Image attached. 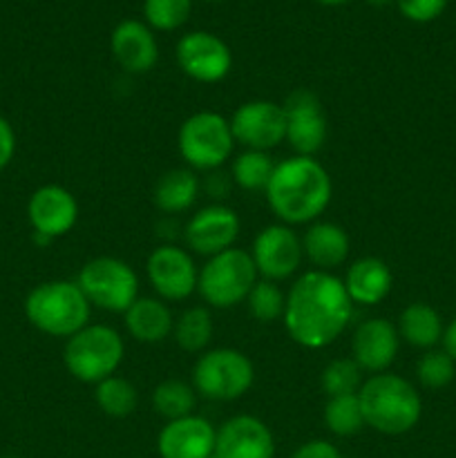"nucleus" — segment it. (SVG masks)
I'll use <instances>...</instances> for the list:
<instances>
[{
    "label": "nucleus",
    "instance_id": "nucleus-13",
    "mask_svg": "<svg viewBox=\"0 0 456 458\" xmlns=\"http://www.w3.org/2000/svg\"><path fill=\"white\" fill-rule=\"evenodd\" d=\"M177 63L197 83H219L232 67L231 47L210 31H190L177 43Z\"/></svg>",
    "mask_w": 456,
    "mask_h": 458
},
{
    "label": "nucleus",
    "instance_id": "nucleus-42",
    "mask_svg": "<svg viewBox=\"0 0 456 458\" xmlns=\"http://www.w3.org/2000/svg\"><path fill=\"white\" fill-rule=\"evenodd\" d=\"M210 458H217V456H215V454H213V456H210Z\"/></svg>",
    "mask_w": 456,
    "mask_h": 458
},
{
    "label": "nucleus",
    "instance_id": "nucleus-33",
    "mask_svg": "<svg viewBox=\"0 0 456 458\" xmlns=\"http://www.w3.org/2000/svg\"><path fill=\"white\" fill-rule=\"evenodd\" d=\"M192 13V0H146L143 16L150 30L174 31L186 25Z\"/></svg>",
    "mask_w": 456,
    "mask_h": 458
},
{
    "label": "nucleus",
    "instance_id": "nucleus-23",
    "mask_svg": "<svg viewBox=\"0 0 456 458\" xmlns=\"http://www.w3.org/2000/svg\"><path fill=\"white\" fill-rule=\"evenodd\" d=\"M123 316L125 329L137 343L156 344L173 334L174 318L168 304L159 298H137Z\"/></svg>",
    "mask_w": 456,
    "mask_h": 458
},
{
    "label": "nucleus",
    "instance_id": "nucleus-6",
    "mask_svg": "<svg viewBox=\"0 0 456 458\" xmlns=\"http://www.w3.org/2000/svg\"><path fill=\"white\" fill-rule=\"evenodd\" d=\"M258 268L244 249H228L213 255L201 267L197 291L204 302L213 309H231L249 298L258 282Z\"/></svg>",
    "mask_w": 456,
    "mask_h": 458
},
{
    "label": "nucleus",
    "instance_id": "nucleus-12",
    "mask_svg": "<svg viewBox=\"0 0 456 458\" xmlns=\"http://www.w3.org/2000/svg\"><path fill=\"white\" fill-rule=\"evenodd\" d=\"M250 258L262 280H286L298 271L302 262V240L286 224H271L255 235Z\"/></svg>",
    "mask_w": 456,
    "mask_h": 458
},
{
    "label": "nucleus",
    "instance_id": "nucleus-28",
    "mask_svg": "<svg viewBox=\"0 0 456 458\" xmlns=\"http://www.w3.org/2000/svg\"><path fill=\"white\" fill-rule=\"evenodd\" d=\"M197 392L192 385L183 380H164L152 389V407L165 420L183 419V416L195 414Z\"/></svg>",
    "mask_w": 456,
    "mask_h": 458
},
{
    "label": "nucleus",
    "instance_id": "nucleus-20",
    "mask_svg": "<svg viewBox=\"0 0 456 458\" xmlns=\"http://www.w3.org/2000/svg\"><path fill=\"white\" fill-rule=\"evenodd\" d=\"M112 56L130 74H146L159 61L155 34L148 25L128 18L114 27L110 38Z\"/></svg>",
    "mask_w": 456,
    "mask_h": 458
},
{
    "label": "nucleus",
    "instance_id": "nucleus-41",
    "mask_svg": "<svg viewBox=\"0 0 456 458\" xmlns=\"http://www.w3.org/2000/svg\"><path fill=\"white\" fill-rule=\"evenodd\" d=\"M208 3H222V0H208Z\"/></svg>",
    "mask_w": 456,
    "mask_h": 458
},
{
    "label": "nucleus",
    "instance_id": "nucleus-15",
    "mask_svg": "<svg viewBox=\"0 0 456 458\" xmlns=\"http://www.w3.org/2000/svg\"><path fill=\"white\" fill-rule=\"evenodd\" d=\"M237 235H240V217L235 210L222 204L197 210L183 228L188 249L206 258L232 249Z\"/></svg>",
    "mask_w": 456,
    "mask_h": 458
},
{
    "label": "nucleus",
    "instance_id": "nucleus-14",
    "mask_svg": "<svg viewBox=\"0 0 456 458\" xmlns=\"http://www.w3.org/2000/svg\"><path fill=\"white\" fill-rule=\"evenodd\" d=\"M286 141L298 155L313 157L326 141V116L320 98L308 89H295L284 103Z\"/></svg>",
    "mask_w": 456,
    "mask_h": 458
},
{
    "label": "nucleus",
    "instance_id": "nucleus-37",
    "mask_svg": "<svg viewBox=\"0 0 456 458\" xmlns=\"http://www.w3.org/2000/svg\"><path fill=\"white\" fill-rule=\"evenodd\" d=\"M16 155V134L12 123L4 116H0V170L7 168Z\"/></svg>",
    "mask_w": 456,
    "mask_h": 458
},
{
    "label": "nucleus",
    "instance_id": "nucleus-38",
    "mask_svg": "<svg viewBox=\"0 0 456 458\" xmlns=\"http://www.w3.org/2000/svg\"><path fill=\"white\" fill-rule=\"evenodd\" d=\"M443 352L456 362V318L445 327V334H443Z\"/></svg>",
    "mask_w": 456,
    "mask_h": 458
},
{
    "label": "nucleus",
    "instance_id": "nucleus-36",
    "mask_svg": "<svg viewBox=\"0 0 456 458\" xmlns=\"http://www.w3.org/2000/svg\"><path fill=\"white\" fill-rule=\"evenodd\" d=\"M291 458H342L338 447L329 441H308L304 445H300L298 450L291 454Z\"/></svg>",
    "mask_w": 456,
    "mask_h": 458
},
{
    "label": "nucleus",
    "instance_id": "nucleus-19",
    "mask_svg": "<svg viewBox=\"0 0 456 458\" xmlns=\"http://www.w3.org/2000/svg\"><path fill=\"white\" fill-rule=\"evenodd\" d=\"M27 215L34 233L56 240L67 235L79 219V204L67 188L47 183L34 191L27 204Z\"/></svg>",
    "mask_w": 456,
    "mask_h": 458
},
{
    "label": "nucleus",
    "instance_id": "nucleus-2",
    "mask_svg": "<svg viewBox=\"0 0 456 458\" xmlns=\"http://www.w3.org/2000/svg\"><path fill=\"white\" fill-rule=\"evenodd\" d=\"M266 201L280 224H313L326 210L334 192L329 173L316 157L295 155L275 165Z\"/></svg>",
    "mask_w": 456,
    "mask_h": 458
},
{
    "label": "nucleus",
    "instance_id": "nucleus-30",
    "mask_svg": "<svg viewBox=\"0 0 456 458\" xmlns=\"http://www.w3.org/2000/svg\"><path fill=\"white\" fill-rule=\"evenodd\" d=\"M325 425L331 434H335V437L349 438L360 434L362 428H367V423L365 416H362L358 394L329 398L325 405Z\"/></svg>",
    "mask_w": 456,
    "mask_h": 458
},
{
    "label": "nucleus",
    "instance_id": "nucleus-9",
    "mask_svg": "<svg viewBox=\"0 0 456 458\" xmlns=\"http://www.w3.org/2000/svg\"><path fill=\"white\" fill-rule=\"evenodd\" d=\"M76 284L92 307L110 313H125L139 298V277L119 258H94L83 264Z\"/></svg>",
    "mask_w": 456,
    "mask_h": 458
},
{
    "label": "nucleus",
    "instance_id": "nucleus-10",
    "mask_svg": "<svg viewBox=\"0 0 456 458\" xmlns=\"http://www.w3.org/2000/svg\"><path fill=\"white\" fill-rule=\"evenodd\" d=\"M231 132L246 150L268 152L286 139L284 106L268 98L241 103L231 116Z\"/></svg>",
    "mask_w": 456,
    "mask_h": 458
},
{
    "label": "nucleus",
    "instance_id": "nucleus-11",
    "mask_svg": "<svg viewBox=\"0 0 456 458\" xmlns=\"http://www.w3.org/2000/svg\"><path fill=\"white\" fill-rule=\"evenodd\" d=\"M148 282L165 302H182L197 291L199 271L188 250L174 244H161L148 255Z\"/></svg>",
    "mask_w": 456,
    "mask_h": 458
},
{
    "label": "nucleus",
    "instance_id": "nucleus-25",
    "mask_svg": "<svg viewBox=\"0 0 456 458\" xmlns=\"http://www.w3.org/2000/svg\"><path fill=\"white\" fill-rule=\"evenodd\" d=\"M199 195V179L190 168H173L159 177L152 191V201L161 213H186Z\"/></svg>",
    "mask_w": 456,
    "mask_h": 458
},
{
    "label": "nucleus",
    "instance_id": "nucleus-8",
    "mask_svg": "<svg viewBox=\"0 0 456 458\" xmlns=\"http://www.w3.org/2000/svg\"><path fill=\"white\" fill-rule=\"evenodd\" d=\"M179 155L195 170L222 168L232 155L231 121L217 112H195L179 128Z\"/></svg>",
    "mask_w": 456,
    "mask_h": 458
},
{
    "label": "nucleus",
    "instance_id": "nucleus-21",
    "mask_svg": "<svg viewBox=\"0 0 456 458\" xmlns=\"http://www.w3.org/2000/svg\"><path fill=\"white\" fill-rule=\"evenodd\" d=\"M342 282L353 304L374 307L392 293L393 276L380 258H360L347 268Z\"/></svg>",
    "mask_w": 456,
    "mask_h": 458
},
{
    "label": "nucleus",
    "instance_id": "nucleus-39",
    "mask_svg": "<svg viewBox=\"0 0 456 458\" xmlns=\"http://www.w3.org/2000/svg\"><path fill=\"white\" fill-rule=\"evenodd\" d=\"M369 4H374V7H384V4H389L392 0H367Z\"/></svg>",
    "mask_w": 456,
    "mask_h": 458
},
{
    "label": "nucleus",
    "instance_id": "nucleus-5",
    "mask_svg": "<svg viewBox=\"0 0 456 458\" xmlns=\"http://www.w3.org/2000/svg\"><path fill=\"white\" fill-rule=\"evenodd\" d=\"M125 356L123 338L116 329L107 325H88L67 338L63 349L65 369L76 380L88 385H98L101 380L116 374Z\"/></svg>",
    "mask_w": 456,
    "mask_h": 458
},
{
    "label": "nucleus",
    "instance_id": "nucleus-4",
    "mask_svg": "<svg viewBox=\"0 0 456 458\" xmlns=\"http://www.w3.org/2000/svg\"><path fill=\"white\" fill-rule=\"evenodd\" d=\"M92 304L76 282L52 280L30 291L25 316L31 327L52 338H72L89 325Z\"/></svg>",
    "mask_w": 456,
    "mask_h": 458
},
{
    "label": "nucleus",
    "instance_id": "nucleus-3",
    "mask_svg": "<svg viewBox=\"0 0 456 458\" xmlns=\"http://www.w3.org/2000/svg\"><path fill=\"white\" fill-rule=\"evenodd\" d=\"M367 428L384 437L411 432L423 416V401L414 385L398 374H374L358 392Z\"/></svg>",
    "mask_w": 456,
    "mask_h": 458
},
{
    "label": "nucleus",
    "instance_id": "nucleus-18",
    "mask_svg": "<svg viewBox=\"0 0 456 458\" xmlns=\"http://www.w3.org/2000/svg\"><path fill=\"white\" fill-rule=\"evenodd\" d=\"M401 347L396 325L384 318H371L360 322L351 338V358L362 371L383 374L393 365Z\"/></svg>",
    "mask_w": 456,
    "mask_h": 458
},
{
    "label": "nucleus",
    "instance_id": "nucleus-17",
    "mask_svg": "<svg viewBox=\"0 0 456 458\" xmlns=\"http://www.w3.org/2000/svg\"><path fill=\"white\" fill-rule=\"evenodd\" d=\"M217 429L204 416H183L168 420L156 437L161 458H210L215 454Z\"/></svg>",
    "mask_w": 456,
    "mask_h": 458
},
{
    "label": "nucleus",
    "instance_id": "nucleus-35",
    "mask_svg": "<svg viewBox=\"0 0 456 458\" xmlns=\"http://www.w3.org/2000/svg\"><path fill=\"white\" fill-rule=\"evenodd\" d=\"M398 12L411 22H432L445 12L447 0H396Z\"/></svg>",
    "mask_w": 456,
    "mask_h": 458
},
{
    "label": "nucleus",
    "instance_id": "nucleus-34",
    "mask_svg": "<svg viewBox=\"0 0 456 458\" xmlns=\"http://www.w3.org/2000/svg\"><path fill=\"white\" fill-rule=\"evenodd\" d=\"M418 383L427 389H443L454 380L456 362L443 349H429L416 365Z\"/></svg>",
    "mask_w": 456,
    "mask_h": 458
},
{
    "label": "nucleus",
    "instance_id": "nucleus-16",
    "mask_svg": "<svg viewBox=\"0 0 456 458\" xmlns=\"http://www.w3.org/2000/svg\"><path fill=\"white\" fill-rule=\"evenodd\" d=\"M217 458H275V438L258 416L240 414L217 429Z\"/></svg>",
    "mask_w": 456,
    "mask_h": 458
},
{
    "label": "nucleus",
    "instance_id": "nucleus-40",
    "mask_svg": "<svg viewBox=\"0 0 456 458\" xmlns=\"http://www.w3.org/2000/svg\"><path fill=\"white\" fill-rule=\"evenodd\" d=\"M317 3H322V4H344V3H349V0H317Z\"/></svg>",
    "mask_w": 456,
    "mask_h": 458
},
{
    "label": "nucleus",
    "instance_id": "nucleus-27",
    "mask_svg": "<svg viewBox=\"0 0 456 458\" xmlns=\"http://www.w3.org/2000/svg\"><path fill=\"white\" fill-rule=\"evenodd\" d=\"M213 316L206 307H190L174 320V343L188 353H199L213 340Z\"/></svg>",
    "mask_w": 456,
    "mask_h": 458
},
{
    "label": "nucleus",
    "instance_id": "nucleus-32",
    "mask_svg": "<svg viewBox=\"0 0 456 458\" xmlns=\"http://www.w3.org/2000/svg\"><path fill=\"white\" fill-rule=\"evenodd\" d=\"M246 302H249L250 316L258 322H264V325H271V322L284 318L286 293L277 286V282L258 280L250 289Z\"/></svg>",
    "mask_w": 456,
    "mask_h": 458
},
{
    "label": "nucleus",
    "instance_id": "nucleus-26",
    "mask_svg": "<svg viewBox=\"0 0 456 458\" xmlns=\"http://www.w3.org/2000/svg\"><path fill=\"white\" fill-rule=\"evenodd\" d=\"M94 403L110 419H128L137 410L139 392L128 378L114 374L94 385Z\"/></svg>",
    "mask_w": 456,
    "mask_h": 458
},
{
    "label": "nucleus",
    "instance_id": "nucleus-31",
    "mask_svg": "<svg viewBox=\"0 0 456 458\" xmlns=\"http://www.w3.org/2000/svg\"><path fill=\"white\" fill-rule=\"evenodd\" d=\"M320 385L329 398L358 394L362 387V369L353 358H335L322 369Z\"/></svg>",
    "mask_w": 456,
    "mask_h": 458
},
{
    "label": "nucleus",
    "instance_id": "nucleus-24",
    "mask_svg": "<svg viewBox=\"0 0 456 458\" xmlns=\"http://www.w3.org/2000/svg\"><path fill=\"white\" fill-rule=\"evenodd\" d=\"M396 329L407 344L423 352H429L438 343H443V334H445L441 313L425 302H411L410 307L402 309Z\"/></svg>",
    "mask_w": 456,
    "mask_h": 458
},
{
    "label": "nucleus",
    "instance_id": "nucleus-22",
    "mask_svg": "<svg viewBox=\"0 0 456 458\" xmlns=\"http://www.w3.org/2000/svg\"><path fill=\"white\" fill-rule=\"evenodd\" d=\"M349 235L340 224L313 222L302 237V250L317 271H331L347 262Z\"/></svg>",
    "mask_w": 456,
    "mask_h": 458
},
{
    "label": "nucleus",
    "instance_id": "nucleus-7",
    "mask_svg": "<svg viewBox=\"0 0 456 458\" xmlns=\"http://www.w3.org/2000/svg\"><path fill=\"white\" fill-rule=\"evenodd\" d=\"M253 380L255 367L250 358L231 347L204 352L192 367V387L208 401H237L253 387Z\"/></svg>",
    "mask_w": 456,
    "mask_h": 458
},
{
    "label": "nucleus",
    "instance_id": "nucleus-1",
    "mask_svg": "<svg viewBox=\"0 0 456 458\" xmlns=\"http://www.w3.org/2000/svg\"><path fill=\"white\" fill-rule=\"evenodd\" d=\"M353 302L344 282L331 271H307L286 293L284 327L304 349H325L347 331Z\"/></svg>",
    "mask_w": 456,
    "mask_h": 458
},
{
    "label": "nucleus",
    "instance_id": "nucleus-29",
    "mask_svg": "<svg viewBox=\"0 0 456 458\" xmlns=\"http://www.w3.org/2000/svg\"><path fill=\"white\" fill-rule=\"evenodd\" d=\"M275 165L277 164H273L268 152L246 150L241 152V155H237L235 161H232L231 177L241 191H249V192L266 191Z\"/></svg>",
    "mask_w": 456,
    "mask_h": 458
}]
</instances>
